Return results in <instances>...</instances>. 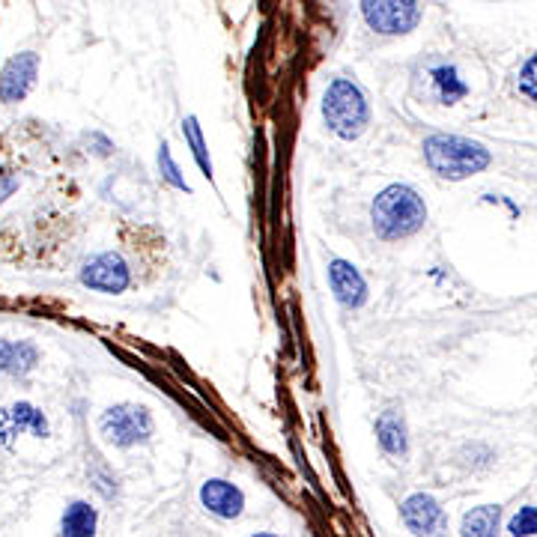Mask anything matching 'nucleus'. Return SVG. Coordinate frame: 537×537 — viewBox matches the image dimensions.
<instances>
[{
	"label": "nucleus",
	"mask_w": 537,
	"mask_h": 537,
	"mask_svg": "<svg viewBox=\"0 0 537 537\" xmlns=\"http://www.w3.org/2000/svg\"><path fill=\"white\" fill-rule=\"evenodd\" d=\"M36 78H39V54H33V51L15 54L0 72V102L12 105V102L27 99Z\"/></svg>",
	"instance_id": "obj_8"
},
{
	"label": "nucleus",
	"mask_w": 537,
	"mask_h": 537,
	"mask_svg": "<svg viewBox=\"0 0 537 537\" xmlns=\"http://www.w3.org/2000/svg\"><path fill=\"white\" fill-rule=\"evenodd\" d=\"M153 427H156L153 415L147 412V406H138V403H117L105 409L99 418V433L105 436V442L117 448H135V445L150 442Z\"/></svg>",
	"instance_id": "obj_4"
},
{
	"label": "nucleus",
	"mask_w": 537,
	"mask_h": 537,
	"mask_svg": "<svg viewBox=\"0 0 537 537\" xmlns=\"http://www.w3.org/2000/svg\"><path fill=\"white\" fill-rule=\"evenodd\" d=\"M370 221L379 239L400 242L415 236L427 221V206L412 185H388L373 197Z\"/></svg>",
	"instance_id": "obj_1"
},
{
	"label": "nucleus",
	"mask_w": 537,
	"mask_h": 537,
	"mask_svg": "<svg viewBox=\"0 0 537 537\" xmlns=\"http://www.w3.org/2000/svg\"><path fill=\"white\" fill-rule=\"evenodd\" d=\"M329 284H332L335 299L344 308L356 311V308H361L367 302V281L361 278V272H358L353 263H347L341 257L329 263Z\"/></svg>",
	"instance_id": "obj_12"
},
{
	"label": "nucleus",
	"mask_w": 537,
	"mask_h": 537,
	"mask_svg": "<svg viewBox=\"0 0 537 537\" xmlns=\"http://www.w3.org/2000/svg\"><path fill=\"white\" fill-rule=\"evenodd\" d=\"M424 159L442 179H469L490 168V150L460 135H430L424 141Z\"/></svg>",
	"instance_id": "obj_2"
},
{
	"label": "nucleus",
	"mask_w": 537,
	"mask_h": 537,
	"mask_svg": "<svg viewBox=\"0 0 537 537\" xmlns=\"http://www.w3.org/2000/svg\"><path fill=\"white\" fill-rule=\"evenodd\" d=\"M508 532L511 535H523V537H529V535H537V508H520V514L508 523Z\"/></svg>",
	"instance_id": "obj_19"
},
{
	"label": "nucleus",
	"mask_w": 537,
	"mask_h": 537,
	"mask_svg": "<svg viewBox=\"0 0 537 537\" xmlns=\"http://www.w3.org/2000/svg\"><path fill=\"white\" fill-rule=\"evenodd\" d=\"M323 120L341 141H356L370 123V105L356 81L335 78L323 96Z\"/></svg>",
	"instance_id": "obj_3"
},
{
	"label": "nucleus",
	"mask_w": 537,
	"mask_h": 537,
	"mask_svg": "<svg viewBox=\"0 0 537 537\" xmlns=\"http://www.w3.org/2000/svg\"><path fill=\"white\" fill-rule=\"evenodd\" d=\"M361 18L379 36H406L421 21V0H361Z\"/></svg>",
	"instance_id": "obj_5"
},
{
	"label": "nucleus",
	"mask_w": 537,
	"mask_h": 537,
	"mask_svg": "<svg viewBox=\"0 0 537 537\" xmlns=\"http://www.w3.org/2000/svg\"><path fill=\"white\" fill-rule=\"evenodd\" d=\"M39 350L30 341H6L0 338V373L6 376H24L36 367Z\"/></svg>",
	"instance_id": "obj_13"
},
{
	"label": "nucleus",
	"mask_w": 537,
	"mask_h": 537,
	"mask_svg": "<svg viewBox=\"0 0 537 537\" xmlns=\"http://www.w3.org/2000/svg\"><path fill=\"white\" fill-rule=\"evenodd\" d=\"M129 281H132V272H129L126 260L114 251L96 254L81 269V284L96 290V293H114L117 296L129 287Z\"/></svg>",
	"instance_id": "obj_7"
},
{
	"label": "nucleus",
	"mask_w": 537,
	"mask_h": 537,
	"mask_svg": "<svg viewBox=\"0 0 537 537\" xmlns=\"http://www.w3.org/2000/svg\"><path fill=\"white\" fill-rule=\"evenodd\" d=\"M499 520H502V508H499V505H484V508H475L472 514H466V517H463L460 532H463L466 537L496 535Z\"/></svg>",
	"instance_id": "obj_16"
},
{
	"label": "nucleus",
	"mask_w": 537,
	"mask_h": 537,
	"mask_svg": "<svg viewBox=\"0 0 537 537\" xmlns=\"http://www.w3.org/2000/svg\"><path fill=\"white\" fill-rule=\"evenodd\" d=\"M96 511L87 502H72L63 514L60 532L66 537H90L96 535Z\"/></svg>",
	"instance_id": "obj_15"
},
{
	"label": "nucleus",
	"mask_w": 537,
	"mask_h": 537,
	"mask_svg": "<svg viewBox=\"0 0 537 537\" xmlns=\"http://www.w3.org/2000/svg\"><path fill=\"white\" fill-rule=\"evenodd\" d=\"M182 135H185V141H188V147H191V153H194V159H197L203 177L212 179V162H209V153H206V144H203V132H200L197 117H185V120H182Z\"/></svg>",
	"instance_id": "obj_17"
},
{
	"label": "nucleus",
	"mask_w": 537,
	"mask_h": 537,
	"mask_svg": "<svg viewBox=\"0 0 537 537\" xmlns=\"http://www.w3.org/2000/svg\"><path fill=\"white\" fill-rule=\"evenodd\" d=\"M376 436H379V445H382L385 454H391V457H406L409 442H406V421H403V415L385 412V415L376 421Z\"/></svg>",
	"instance_id": "obj_14"
},
{
	"label": "nucleus",
	"mask_w": 537,
	"mask_h": 537,
	"mask_svg": "<svg viewBox=\"0 0 537 537\" xmlns=\"http://www.w3.org/2000/svg\"><path fill=\"white\" fill-rule=\"evenodd\" d=\"M200 505L215 514L218 520H239L245 511V496L239 487H233L230 481L212 478L200 487Z\"/></svg>",
	"instance_id": "obj_9"
},
{
	"label": "nucleus",
	"mask_w": 537,
	"mask_h": 537,
	"mask_svg": "<svg viewBox=\"0 0 537 537\" xmlns=\"http://www.w3.org/2000/svg\"><path fill=\"white\" fill-rule=\"evenodd\" d=\"M415 93L433 105H457L469 96V84L463 81L460 69L445 60H430L415 75Z\"/></svg>",
	"instance_id": "obj_6"
},
{
	"label": "nucleus",
	"mask_w": 537,
	"mask_h": 537,
	"mask_svg": "<svg viewBox=\"0 0 537 537\" xmlns=\"http://www.w3.org/2000/svg\"><path fill=\"white\" fill-rule=\"evenodd\" d=\"M400 517L406 523L409 532L415 535H436L445 526V514L439 508V502L427 493H415L400 505Z\"/></svg>",
	"instance_id": "obj_10"
},
{
	"label": "nucleus",
	"mask_w": 537,
	"mask_h": 537,
	"mask_svg": "<svg viewBox=\"0 0 537 537\" xmlns=\"http://www.w3.org/2000/svg\"><path fill=\"white\" fill-rule=\"evenodd\" d=\"M159 171H162V179H168L174 188L185 191V194L191 191V185H188V182H185V177L179 174L177 162L171 159V147H168V144H162V147H159Z\"/></svg>",
	"instance_id": "obj_18"
},
{
	"label": "nucleus",
	"mask_w": 537,
	"mask_h": 537,
	"mask_svg": "<svg viewBox=\"0 0 537 537\" xmlns=\"http://www.w3.org/2000/svg\"><path fill=\"white\" fill-rule=\"evenodd\" d=\"M520 93L537 105V54L520 69Z\"/></svg>",
	"instance_id": "obj_20"
},
{
	"label": "nucleus",
	"mask_w": 537,
	"mask_h": 537,
	"mask_svg": "<svg viewBox=\"0 0 537 537\" xmlns=\"http://www.w3.org/2000/svg\"><path fill=\"white\" fill-rule=\"evenodd\" d=\"M18 433H30V436H36V439H45V436H48V421H45V415H42L36 406H30V403H15V406H9V409L0 415V442L9 448Z\"/></svg>",
	"instance_id": "obj_11"
}]
</instances>
